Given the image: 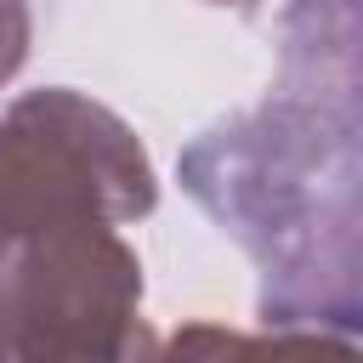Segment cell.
I'll list each match as a JSON object with an SVG mask.
<instances>
[{"label": "cell", "mask_w": 363, "mask_h": 363, "mask_svg": "<svg viewBox=\"0 0 363 363\" xmlns=\"http://www.w3.org/2000/svg\"><path fill=\"white\" fill-rule=\"evenodd\" d=\"M182 187L255 261L267 323H357L352 0H289L278 85L187 142Z\"/></svg>", "instance_id": "obj_1"}, {"label": "cell", "mask_w": 363, "mask_h": 363, "mask_svg": "<svg viewBox=\"0 0 363 363\" xmlns=\"http://www.w3.org/2000/svg\"><path fill=\"white\" fill-rule=\"evenodd\" d=\"M28 0H0V85L17 79V68L28 62Z\"/></svg>", "instance_id": "obj_5"}, {"label": "cell", "mask_w": 363, "mask_h": 363, "mask_svg": "<svg viewBox=\"0 0 363 363\" xmlns=\"http://www.w3.org/2000/svg\"><path fill=\"white\" fill-rule=\"evenodd\" d=\"M0 363H11V244H0Z\"/></svg>", "instance_id": "obj_6"}, {"label": "cell", "mask_w": 363, "mask_h": 363, "mask_svg": "<svg viewBox=\"0 0 363 363\" xmlns=\"http://www.w3.org/2000/svg\"><path fill=\"white\" fill-rule=\"evenodd\" d=\"M204 6H233V11H255L261 0H204Z\"/></svg>", "instance_id": "obj_7"}, {"label": "cell", "mask_w": 363, "mask_h": 363, "mask_svg": "<svg viewBox=\"0 0 363 363\" xmlns=\"http://www.w3.org/2000/svg\"><path fill=\"white\" fill-rule=\"evenodd\" d=\"M153 204V164L113 108L45 85L0 113V244H28L85 221H142Z\"/></svg>", "instance_id": "obj_2"}, {"label": "cell", "mask_w": 363, "mask_h": 363, "mask_svg": "<svg viewBox=\"0 0 363 363\" xmlns=\"http://www.w3.org/2000/svg\"><path fill=\"white\" fill-rule=\"evenodd\" d=\"M164 363H363L340 329L272 323L267 335H233L216 323H187L164 340Z\"/></svg>", "instance_id": "obj_4"}, {"label": "cell", "mask_w": 363, "mask_h": 363, "mask_svg": "<svg viewBox=\"0 0 363 363\" xmlns=\"http://www.w3.org/2000/svg\"><path fill=\"white\" fill-rule=\"evenodd\" d=\"M11 363H164L142 318V261L113 227L11 244Z\"/></svg>", "instance_id": "obj_3"}]
</instances>
